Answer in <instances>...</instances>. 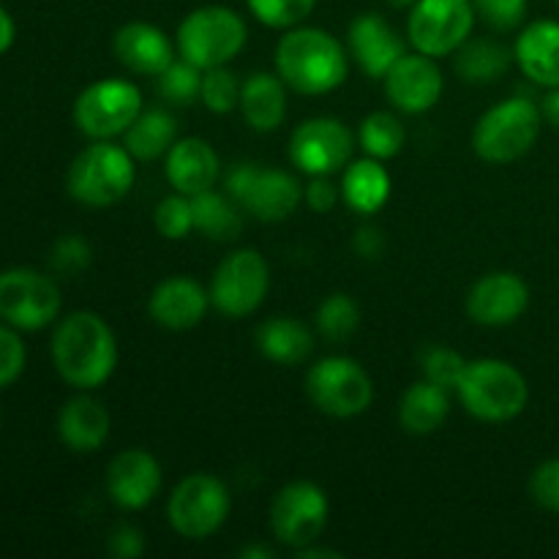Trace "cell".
<instances>
[{
  "instance_id": "cell-12",
  "label": "cell",
  "mask_w": 559,
  "mask_h": 559,
  "mask_svg": "<svg viewBox=\"0 0 559 559\" xmlns=\"http://www.w3.org/2000/svg\"><path fill=\"white\" fill-rule=\"evenodd\" d=\"M271 289V267L254 249H238L224 257L211 278V304L224 317H249Z\"/></svg>"
},
{
  "instance_id": "cell-17",
  "label": "cell",
  "mask_w": 559,
  "mask_h": 559,
  "mask_svg": "<svg viewBox=\"0 0 559 559\" xmlns=\"http://www.w3.org/2000/svg\"><path fill=\"white\" fill-rule=\"evenodd\" d=\"M530 306V287L511 271L486 273L467 295L469 320L486 328L513 325Z\"/></svg>"
},
{
  "instance_id": "cell-8",
  "label": "cell",
  "mask_w": 559,
  "mask_h": 559,
  "mask_svg": "<svg viewBox=\"0 0 559 559\" xmlns=\"http://www.w3.org/2000/svg\"><path fill=\"white\" fill-rule=\"evenodd\" d=\"M233 497L216 475L194 473L180 480L169 495L167 516L175 533L189 540H205L224 527Z\"/></svg>"
},
{
  "instance_id": "cell-48",
  "label": "cell",
  "mask_w": 559,
  "mask_h": 559,
  "mask_svg": "<svg viewBox=\"0 0 559 559\" xmlns=\"http://www.w3.org/2000/svg\"><path fill=\"white\" fill-rule=\"evenodd\" d=\"M238 557H246V559H262V557H273L271 549H265V546H246V549L238 551Z\"/></svg>"
},
{
  "instance_id": "cell-34",
  "label": "cell",
  "mask_w": 559,
  "mask_h": 559,
  "mask_svg": "<svg viewBox=\"0 0 559 559\" xmlns=\"http://www.w3.org/2000/svg\"><path fill=\"white\" fill-rule=\"evenodd\" d=\"M202 74L205 71L200 66L189 63L186 58L173 60L167 69L158 74V93L164 102L175 104V107H189L200 98L202 93Z\"/></svg>"
},
{
  "instance_id": "cell-25",
  "label": "cell",
  "mask_w": 559,
  "mask_h": 559,
  "mask_svg": "<svg viewBox=\"0 0 559 559\" xmlns=\"http://www.w3.org/2000/svg\"><path fill=\"white\" fill-rule=\"evenodd\" d=\"M240 112L254 131H276L287 115V85L278 74L260 71L240 85Z\"/></svg>"
},
{
  "instance_id": "cell-32",
  "label": "cell",
  "mask_w": 559,
  "mask_h": 559,
  "mask_svg": "<svg viewBox=\"0 0 559 559\" xmlns=\"http://www.w3.org/2000/svg\"><path fill=\"white\" fill-rule=\"evenodd\" d=\"M358 142L371 158H393L402 153L404 142H407V131H404L402 120L391 112H371L364 118L358 129Z\"/></svg>"
},
{
  "instance_id": "cell-16",
  "label": "cell",
  "mask_w": 559,
  "mask_h": 559,
  "mask_svg": "<svg viewBox=\"0 0 559 559\" xmlns=\"http://www.w3.org/2000/svg\"><path fill=\"white\" fill-rule=\"evenodd\" d=\"M382 82L393 107L407 115L429 112L442 96L440 66L424 52H404L382 76Z\"/></svg>"
},
{
  "instance_id": "cell-5",
  "label": "cell",
  "mask_w": 559,
  "mask_h": 559,
  "mask_svg": "<svg viewBox=\"0 0 559 559\" xmlns=\"http://www.w3.org/2000/svg\"><path fill=\"white\" fill-rule=\"evenodd\" d=\"M544 129V112L524 96L495 104L473 131V147L484 162L513 164L527 156Z\"/></svg>"
},
{
  "instance_id": "cell-9",
  "label": "cell",
  "mask_w": 559,
  "mask_h": 559,
  "mask_svg": "<svg viewBox=\"0 0 559 559\" xmlns=\"http://www.w3.org/2000/svg\"><path fill=\"white\" fill-rule=\"evenodd\" d=\"M227 194L260 222H284L304 200L298 178L284 169H265L260 164H235L227 173Z\"/></svg>"
},
{
  "instance_id": "cell-24",
  "label": "cell",
  "mask_w": 559,
  "mask_h": 559,
  "mask_svg": "<svg viewBox=\"0 0 559 559\" xmlns=\"http://www.w3.org/2000/svg\"><path fill=\"white\" fill-rule=\"evenodd\" d=\"M58 435L74 453H93L107 442L109 413L91 396H76L63 404L58 415Z\"/></svg>"
},
{
  "instance_id": "cell-47",
  "label": "cell",
  "mask_w": 559,
  "mask_h": 559,
  "mask_svg": "<svg viewBox=\"0 0 559 559\" xmlns=\"http://www.w3.org/2000/svg\"><path fill=\"white\" fill-rule=\"evenodd\" d=\"M14 44V20L9 16V11L0 9V55Z\"/></svg>"
},
{
  "instance_id": "cell-28",
  "label": "cell",
  "mask_w": 559,
  "mask_h": 559,
  "mask_svg": "<svg viewBox=\"0 0 559 559\" xmlns=\"http://www.w3.org/2000/svg\"><path fill=\"white\" fill-rule=\"evenodd\" d=\"M342 197L360 216H371L380 211L391 197V175L382 167L380 158L369 156L349 164L342 180Z\"/></svg>"
},
{
  "instance_id": "cell-20",
  "label": "cell",
  "mask_w": 559,
  "mask_h": 559,
  "mask_svg": "<svg viewBox=\"0 0 559 559\" xmlns=\"http://www.w3.org/2000/svg\"><path fill=\"white\" fill-rule=\"evenodd\" d=\"M404 52L407 47L382 14H358L349 25V55L364 74L382 80Z\"/></svg>"
},
{
  "instance_id": "cell-2",
  "label": "cell",
  "mask_w": 559,
  "mask_h": 559,
  "mask_svg": "<svg viewBox=\"0 0 559 559\" xmlns=\"http://www.w3.org/2000/svg\"><path fill=\"white\" fill-rule=\"evenodd\" d=\"M347 49L320 27H289L276 44V74L304 96H325L347 80Z\"/></svg>"
},
{
  "instance_id": "cell-33",
  "label": "cell",
  "mask_w": 559,
  "mask_h": 559,
  "mask_svg": "<svg viewBox=\"0 0 559 559\" xmlns=\"http://www.w3.org/2000/svg\"><path fill=\"white\" fill-rule=\"evenodd\" d=\"M314 320H317V331H320V336H325L328 342L338 344V342H347V338L358 331L360 309L353 300V295L333 293L322 300Z\"/></svg>"
},
{
  "instance_id": "cell-7",
  "label": "cell",
  "mask_w": 559,
  "mask_h": 559,
  "mask_svg": "<svg viewBox=\"0 0 559 559\" xmlns=\"http://www.w3.org/2000/svg\"><path fill=\"white\" fill-rule=\"evenodd\" d=\"M306 393L320 413L331 418H355L371 407L374 382L358 360L331 355V358L317 360L309 369Z\"/></svg>"
},
{
  "instance_id": "cell-26",
  "label": "cell",
  "mask_w": 559,
  "mask_h": 559,
  "mask_svg": "<svg viewBox=\"0 0 559 559\" xmlns=\"http://www.w3.org/2000/svg\"><path fill=\"white\" fill-rule=\"evenodd\" d=\"M448 388L437 385L431 380H420L404 391L402 404H399V424L407 435L426 437L435 435L442 424H445L448 413H451V396Z\"/></svg>"
},
{
  "instance_id": "cell-38",
  "label": "cell",
  "mask_w": 559,
  "mask_h": 559,
  "mask_svg": "<svg viewBox=\"0 0 559 559\" xmlns=\"http://www.w3.org/2000/svg\"><path fill=\"white\" fill-rule=\"evenodd\" d=\"M464 366H467V360L456 349L448 347H429L424 358H420V369H424L426 380L437 382V385L448 388V391H456Z\"/></svg>"
},
{
  "instance_id": "cell-37",
  "label": "cell",
  "mask_w": 559,
  "mask_h": 559,
  "mask_svg": "<svg viewBox=\"0 0 559 559\" xmlns=\"http://www.w3.org/2000/svg\"><path fill=\"white\" fill-rule=\"evenodd\" d=\"M156 229L162 233V238L167 240H180L194 229V211H191V197L186 194H169L158 202L156 207Z\"/></svg>"
},
{
  "instance_id": "cell-23",
  "label": "cell",
  "mask_w": 559,
  "mask_h": 559,
  "mask_svg": "<svg viewBox=\"0 0 559 559\" xmlns=\"http://www.w3.org/2000/svg\"><path fill=\"white\" fill-rule=\"evenodd\" d=\"M519 69L540 87H559V22L538 20L524 27L513 47Z\"/></svg>"
},
{
  "instance_id": "cell-46",
  "label": "cell",
  "mask_w": 559,
  "mask_h": 559,
  "mask_svg": "<svg viewBox=\"0 0 559 559\" xmlns=\"http://www.w3.org/2000/svg\"><path fill=\"white\" fill-rule=\"evenodd\" d=\"M540 112H544L546 123H551L559 129V87H549L544 104H540Z\"/></svg>"
},
{
  "instance_id": "cell-43",
  "label": "cell",
  "mask_w": 559,
  "mask_h": 559,
  "mask_svg": "<svg viewBox=\"0 0 559 559\" xmlns=\"http://www.w3.org/2000/svg\"><path fill=\"white\" fill-rule=\"evenodd\" d=\"M109 551L120 559H136L145 555V538L131 524H120L112 535H109Z\"/></svg>"
},
{
  "instance_id": "cell-6",
  "label": "cell",
  "mask_w": 559,
  "mask_h": 559,
  "mask_svg": "<svg viewBox=\"0 0 559 559\" xmlns=\"http://www.w3.org/2000/svg\"><path fill=\"white\" fill-rule=\"evenodd\" d=\"M249 27L229 5H200L178 27V52L202 71L227 66L243 52Z\"/></svg>"
},
{
  "instance_id": "cell-14",
  "label": "cell",
  "mask_w": 559,
  "mask_h": 559,
  "mask_svg": "<svg viewBox=\"0 0 559 559\" xmlns=\"http://www.w3.org/2000/svg\"><path fill=\"white\" fill-rule=\"evenodd\" d=\"M328 524V495L311 480H295L276 495L271 506V530L289 549L314 544Z\"/></svg>"
},
{
  "instance_id": "cell-1",
  "label": "cell",
  "mask_w": 559,
  "mask_h": 559,
  "mask_svg": "<svg viewBox=\"0 0 559 559\" xmlns=\"http://www.w3.org/2000/svg\"><path fill=\"white\" fill-rule=\"evenodd\" d=\"M52 360L63 382L76 391H96L118 366V342L107 322L93 311L63 317L52 336Z\"/></svg>"
},
{
  "instance_id": "cell-35",
  "label": "cell",
  "mask_w": 559,
  "mask_h": 559,
  "mask_svg": "<svg viewBox=\"0 0 559 559\" xmlns=\"http://www.w3.org/2000/svg\"><path fill=\"white\" fill-rule=\"evenodd\" d=\"M200 102L205 104L211 112L227 115L235 107H240V82L227 66H216L202 74V93Z\"/></svg>"
},
{
  "instance_id": "cell-27",
  "label": "cell",
  "mask_w": 559,
  "mask_h": 559,
  "mask_svg": "<svg viewBox=\"0 0 559 559\" xmlns=\"http://www.w3.org/2000/svg\"><path fill=\"white\" fill-rule=\"evenodd\" d=\"M257 347L273 364L298 366L314 349V336L295 317H271L257 331Z\"/></svg>"
},
{
  "instance_id": "cell-18",
  "label": "cell",
  "mask_w": 559,
  "mask_h": 559,
  "mask_svg": "<svg viewBox=\"0 0 559 559\" xmlns=\"http://www.w3.org/2000/svg\"><path fill=\"white\" fill-rule=\"evenodd\" d=\"M162 464L142 448L120 451L107 467V495L123 511H142L162 491Z\"/></svg>"
},
{
  "instance_id": "cell-44",
  "label": "cell",
  "mask_w": 559,
  "mask_h": 559,
  "mask_svg": "<svg viewBox=\"0 0 559 559\" xmlns=\"http://www.w3.org/2000/svg\"><path fill=\"white\" fill-rule=\"evenodd\" d=\"M306 202L314 213H331L338 202L336 186L328 180V175H317L311 178V183L306 186Z\"/></svg>"
},
{
  "instance_id": "cell-29",
  "label": "cell",
  "mask_w": 559,
  "mask_h": 559,
  "mask_svg": "<svg viewBox=\"0 0 559 559\" xmlns=\"http://www.w3.org/2000/svg\"><path fill=\"white\" fill-rule=\"evenodd\" d=\"M178 136V123L167 109H142L123 134V145L136 162H156L167 156Z\"/></svg>"
},
{
  "instance_id": "cell-22",
  "label": "cell",
  "mask_w": 559,
  "mask_h": 559,
  "mask_svg": "<svg viewBox=\"0 0 559 559\" xmlns=\"http://www.w3.org/2000/svg\"><path fill=\"white\" fill-rule=\"evenodd\" d=\"M218 153L213 151V145L202 136H183V140H175V145L169 147L167 164H164V173L167 180L173 183L175 191L186 197H194L200 191L213 189L218 178Z\"/></svg>"
},
{
  "instance_id": "cell-19",
  "label": "cell",
  "mask_w": 559,
  "mask_h": 559,
  "mask_svg": "<svg viewBox=\"0 0 559 559\" xmlns=\"http://www.w3.org/2000/svg\"><path fill=\"white\" fill-rule=\"evenodd\" d=\"M211 306V293L194 278L169 276L151 293L147 311L156 325L167 331H191L200 325Z\"/></svg>"
},
{
  "instance_id": "cell-10",
  "label": "cell",
  "mask_w": 559,
  "mask_h": 559,
  "mask_svg": "<svg viewBox=\"0 0 559 559\" xmlns=\"http://www.w3.org/2000/svg\"><path fill=\"white\" fill-rule=\"evenodd\" d=\"M142 112V93L134 82L98 80L87 85L74 102V123L91 140H112L129 131Z\"/></svg>"
},
{
  "instance_id": "cell-40",
  "label": "cell",
  "mask_w": 559,
  "mask_h": 559,
  "mask_svg": "<svg viewBox=\"0 0 559 559\" xmlns=\"http://www.w3.org/2000/svg\"><path fill=\"white\" fill-rule=\"evenodd\" d=\"M49 265L58 273H80L91 265V243L80 235H63L49 251Z\"/></svg>"
},
{
  "instance_id": "cell-45",
  "label": "cell",
  "mask_w": 559,
  "mask_h": 559,
  "mask_svg": "<svg viewBox=\"0 0 559 559\" xmlns=\"http://www.w3.org/2000/svg\"><path fill=\"white\" fill-rule=\"evenodd\" d=\"M353 246L355 251H358V257H364V260H374V257H380L382 249H385V238H382V233L377 227H360L358 235H355Z\"/></svg>"
},
{
  "instance_id": "cell-21",
  "label": "cell",
  "mask_w": 559,
  "mask_h": 559,
  "mask_svg": "<svg viewBox=\"0 0 559 559\" xmlns=\"http://www.w3.org/2000/svg\"><path fill=\"white\" fill-rule=\"evenodd\" d=\"M112 49L126 69L142 76H158L175 60L169 36L151 22H126L115 33Z\"/></svg>"
},
{
  "instance_id": "cell-39",
  "label": "cell",
  "mask_w": 559,
  "mask_h": 559,
  "mask_svg": "<svg viewBox=\"0 0 559 559\" xmlns=\"http://www.w3.org/2000/svg\"><path fill=\"white\" fill-rule=\"evenodd\" d=\"M475 14L491 27V31H516L527 16V0H473Z\"/></svg>"
},
{
  "instance_id": "cell-11",
  "label": "cell",
  "mask_w": 559,
  "mask_h": 559,
  "mask_svg": "<svg viewBox=\"0 0 559 559\" xmlns=\"http://www.w3.org/2000/svg\"><path fill=\"white\" fill-rule=\"evenodd\" d=\"M475 16L473 0H418L407 20L409 44L429 58H448L469 41Z\"/></svg>"
},
{
  "instance_id": "cell-3",
  "label": "cell",
  "mask_w": 559,
  "mask_h": 559,
  "mask_svg": "<svg viewBox=\"0 0 559 559\" xmlns=\"http://www.w3.org/2000/svg\"><path fill=\"white\" fill-rule=\"evenodd\" d=\"M456 393L462 407L484 424H508L530 402V385L522 371L500 358L467 360Z\"/></svg>"
},
{
  "instance_id": "cell-15",
  "label": "cell",
  "mask_w": 559,
  "mask_h": 559,
  "mask_svg": "<svg viewBox=\"0 0 559 559\" xmlns=\"http://www.w3.org/2000/svg\"><path fill=\"white\" fill-rule=\"evenodd\" d=\"M353 156V134L336 118H311L289 136V158L304 175H333Z\"/></svg>"
},
{
  "instance_id": "cell-42",
  "label": "cell",
  "mask_w": 559,
  "mask_h": 559,
  "mask_svg": "<svg viewBox=\"0 0 559 559\" xmlns=\"http://www.w3.org/2000/svg\"><path fill=\"white\" fill-rule=\"evenodd\" d=\"M25 369V344L9 328H0V388H9Z\"/></svg>"
},
{
  "instance_id": "cell-30",
  "label": "cell",
  "mask_w": 559,
  "mask_h": 559,
  "mask_svg": "<svg viewBox=\"0 0 559 559\" xmlns=\"http://www.w3.org/2000/svg\"><path fill=\"white\" fill-rule=\"evenodd\" d=\"M238 202L229 194L216 191H200L191 197V211H194V229L207 240H235L243 227V216L238 211Z\"/></svg>"
},
{
  "instance_id": "cell-49",
  "label": "cell",
  "mask_w": 559,
  "mask_h": 559,
  "mask_svg": "<svg viewBox=\"0 0 559 559\" xmlns=\"http://www.w3.org/2000/svg\"><path fill=\"white\" fill-rule=\"evenodd\" d=\"M388 3H391L393 9H413V5L418 3V0H388Z\"/></svg>"
},
{
  "instance_id": "cell-36",
  "label": "cell",
  "mask_w": 559,
  "mask_h": 559,
  "mask_svg": "<svg viewBox=\"0 0 559 559\" xmlns=\"http://www.w3.org/2000/svg\"><path fill=\"white\" fill-rule=\"evenodd\" d=\"M246 3L262 25L289 31V27H298L314 11L317 0H246Z\"/></svg>"
},
{
  "instance_id": "cell-41",
  "label": "cell",
  "mask_w": 559,
  "mask_h": 559,
  "mask_svg": "<svg viewBox=\"0 0 559 559\" xmlns=\"http://www.w3.org/2000/svg\"><path fill=\"white\" fill-rule=\"evenodd\" d=\"M530 495L544 511L559 513V459L540 464L530 478Z\"/></svg>"
},
{
  "instance_id": "cell-13",
  "label": "cell",
  "mask_w": 559,
  "mask_h": 559,
  "mask_svg": "<svg viewBox=\"0 0 559 559\" xmlns=\"http://www.w3.org/2000/svg\"><path fill=\"white\" fill-rule=\"evenodd\" d=\"M60 314V289L44 273L11 267L0 273V317L20 331H41Z\"/></svg>"
},
{
  "instance_id": "cell-4",
  "label": "cell",
  "mask_w": 559,
  "mask_h": 559,
  "mask_svg": "<svg viewBox=\"0 0 559 559\" xmlns=\"http://www.w3.org/2000/svg\"><path fill=\"white\" fill-rule=\"evenodd\" d=\"M134 162L136 158L126 151V145L96 140L71 162L66 189L85 207L118 205L134 189Z\"/></svg>"
},
{
  "instance_id": "cell-31",
  "label": "cell",
  "mask_w": 559,
  "mask_h": 559,
  "mask_svg": "<svg viewBox=\"0 0 559 559\" xmlns=\"http://www.w3.org/2000/svg\"><path fill=\"white\" fill-rule=\"evenodd\" d=\"M513 55L502 44L480 38V41H464L456 49V71L469 85H489L500 80L511 66Z\"/></svg>"
}]
</instances>
